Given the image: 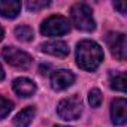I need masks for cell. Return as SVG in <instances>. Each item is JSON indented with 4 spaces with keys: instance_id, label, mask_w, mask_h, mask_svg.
I'll return each mask as SVG.
<instances>
[{
    "instance_id": "20",
    "label": "cell",
    "mask_w": 127,
    "mask_h": 127,
    "mask_svg": "<svg viewBox=\"0 0 127 127\" xmlns=\"http://www.w3.org/2000/svg\"><path fill=\"white\" fill-rule=\"evenodd\" d=\"M2 39H3V29L0 27V40H2Z\"/></svg>"
},
{
    "instance_id": "1",
    "label": "cell",
    "mask_w": 127,
    "mask_h": 127,
    "mask_svg": "<svg viewBox=\"0 0 127 127\" xmlns=\"http://www.w3.org/2000/svg\"><path fill=\"white\" fill-rule=\"evenodd\" d=\"M103 60V51L94 40H81L76 46V63L84 70H96Z\"/></svg>"
},
{
    "instance_id": "17",
    "label": "cell",
    "mask_w": 127,
    "mask_h": 127,
    "mask_svg": "<svg viewBox=\"0 0 127 127\" xmlns=\"http://www.w3.org/2000/svg\"><path fill=\"white\" fill-rule=\"evenodd\" d=\"M49 5V2H29L27 3V8L30 9V11H37V9H42V8H45V6H48Z\"/></svg>"
},
{
    "instance_id": "15",
    "label": "cell",
    "mask_w": 127,
    "mask_h": 127,
    "mask_svg": "<svg viewBox=\"0 0 127 127\" xmlns=\"http://www.w3.org/2000/svg\"><path fill=\"white\" fill-rule=\"evenodd\" d=\"M12 108H14V103L11 100H8V99L0 96V120L8 117V114L12 111Z\"/></svg>"
},
{
    "instance_id": "11",
    "label": "cell",
    "mask_w": 127,
    "mask_h": 127,
    "mask_svg": "<svg viewBox=\"0 0 127 127\" xmlns=\"http://www.w3.org/2000/svg\"><path fill=\"white\" fill-rule=\"evenodd\" d=\"M21 11L18 0H0V15L5 18H15Z\"/></svg>"
},
{
    "instance_id": "19",
    "label": "cell",
    "mask_w": 127,
    "mask_h": 127,
    "mask_svg": "<svg viewBox=\"0 0 127 127\" xmlns=\"http://www.w3.org/2000/svg\"><path fill=\"white\" fill-rule=\"evenodd\" d=\"M5 78V72H3V67H2V64H0V81H2Z\"/></svg>"
},
{
    "instance_id": "6",
    "label": "cell",
    "mask_w": 127,
    "mask_h": 127,
    "mask_svg": "<svg viewBox=\"0 0 127 127\" xmlns=\"http://www.w3.org/2000/svg\"><path fill=\"white\" fill-rule=\"evenodd\" d=\"M106 43L112 52V55L117 58V60H124L126 58V48H127V43H126V36L123 33H108L106 36Z\"/></svg>"
},
{
    "instance_id": "16",
    "label": "cell",
    "mask_w": 127,
    "mask_h": 127,
    "mask_svg": "<svg viewBox=\"0 0 127 127\" xmlns=\"http://www.w3.org/2000/svg\"><path fill=\"white\" fill-rule=\"evenodd\" d=\"M88 102H90V105H91L93 108L100 106V103H102V93H100L97 88L90 90V94H88Z\"/></svg>"
},
{
    "instance_id": "14",
    "label": "cell",
    "mask_w": 127,
    "mask_h": 127,
    "mask_svg": "<svg viewBox=\"0 0 127 127\" xmlns=\"http://www.w3.org/2000/svg\"><path fill=\"white\" fill-rule=\"evenodd\" d=\"M15 36L23 42H29L33 39V30L29 26H20L15 29Z\"/></svg>"
},
{
    "instance_id": "8",
    "label": "cell",
    "mask_w": 127,
    "mask_h": 127,
    "mask_svg": "<svg viewBox=\"0 0 127 127\" xmlns=\"http://www.w3.org/2000/svg\"><path fill=\"white\" fill-rule=\"evenodd\" d=\"M111 117L114 124H124L127 120V102L126 99H115L111 105Z\"/></svg>"
},
{
    "instance_id": "7",
    "label": "cell",
    "mask_w": 127,
    "mask_h": 127,
    "mask_svg": "<svg viewBox=\"0 0 127 127\" xmlns=\"http://www.w3.org/2000/svg\"><path fill=\"white\" fill-rule=\"evenodd\" d=\"M75 82V75L70 70L60 69L51 75V85L54 90H64Z\"/></svg>"
},
{
    "instance_id": "12",
    "label": "cell",
    "mask_w": 127,
    "mask_h": 127,
    "mask_svg": "<svg viewBox=\"0 0 127 127\" xmlns=\"http://www.w3.org/2000/svg\"><path fill=\"white\" fill-rule=\"evenodd\" d=\"M34 114H36V109L33 106H29L17 114V117L14 118V124L17 127H29L34 118Z\"/></svg>"
},
{
    "instance_id": "21",
    "label": "cell",
    "mask_w": 127,
    "mask_h": 127,
    "mask_svg": "<svg viewBox=\"0 0 127 127\" xmlns=\"http://www.w3.org/2000/svg\"><path fill=\"white\" fill-rule=\"evenodd\" d=\"M55 127H67V126H55Z\"/></svg>"
},
{
    "instance_id": "5",
    "label": "cell",
    "mask_w": 127,
    "mask_h": 127,
    "mask_svg": "<svg viewBox=\"0 0 127 127\" xmlns=\"http://www.w3.org/2000/svg\"><path fill=\"white\" fill-rule=\"evenodd\" d=\"M2 55L6 60V63H9V64L14 66V67H20V69L30 67L32 66V61H33V58L27 52H24V51H21V49H18L15 46H6V48H3Z\"/></svg>"
},
{
    "instance_id": "18",
    "label": "cell",
    "mask_w": 127,
    "mask_h": 127,
    "mask_svg": "<svg viewBox=\"0 0 127 127\" xmlns=\"http://www.w3.org/2000/svg\"><path fill=\"white\" fill-rule=\"evenodd\" d=\"M114 8L120 11V14H126V3L124 2H115L114 3Z\"/></svg>"
},
{
    "instance_id": "2",
    "label": "cell",
    "mask_w": 127,
    "mask_h": 127,
    "mask_svg": "<svg viewBox=\"0 0 127 127\" xmlns=\"http://www.w3.org/2000/svg\"><path fill=\"white\" fill-rule=\"evenodd\" d=\"M72 21L76 29L82 32H93L96 29V23L91 14V8L85 3H75L70 9Z\"/></svg>"
},
{
    "instance_id": "9",
    "label": "cell",
    "mask_w": 127,
    "mask_h": 127,
    "mask_svg": "<svg viewBox=\"0 0 127 127\" xmlns=\"http://www.w3.org/2000/svg\"><path fill=\"white\" fill-rule=\"evenodd\" d=\"M12 88L21 97H32L36 93V84L29 78H17L12 84Z\"/></svg>"
},
{
    "instance_id": "10",
    "label": "cell",
    "mask_w": 127,
    "mask_h": 127,
    "mask_svg": "<svg viewBox=\"0 0 127 127\" xmlns=\"http://www.w3.org/2000/svg\"><path fill=\"white\" fill-rule=\"evenodd\" d=\"M40 49L49 55H55V57H66L69 54V46L67 43L61 42V40H54V42H46L40 46Z\"/></svg>"
},
{
    "instance_id": "3",
    "label": "cell",
    "mask_w": 127,
    "mask_h": 127,
    "mask_svg": "<svg viewBox=\"0 0 127 127\" xmlns=\"http://www.w3.org/2000/svg\"><path fill=\"white\" fill-rule=\"evenodd\" d=\"M82 112V100L79 96H70L67 99H63L57 106V114L67 121H75L79 118Z\"/></svg>"
},
{
    "instance_id": "13",
    "label": "cell",
    "mask_w": 127,
    "mask_h": 127,
    "mask_svg": "<svg viewBox=\"0 0 127 127\" xmlns=\"http://www.w3.org/2000/svg\"><path fill=\"white\" fill-rule=\"evenodd\" d=\"M109 82H111V88H114L117 91H121V93L126 91V73L124 72L111 76V81Z\"/></svg>"
},
{
    "instance_id": "4",
    "label": "cell",
    "mask_w": 127,
    "mask_h": 127,
    "mask_svg": "<svg viewBox=\"0 0 127 127\" xmlns=\"http://www.w3.org/2000/svg\"><path fill=\"white\" fill-rule=\"evenodd\" d=\"M69 29H70L69 21L61 15H52L46 18L40 26V32L43 36H61L67 33Z\"/></svg>"
}]
</instances>
